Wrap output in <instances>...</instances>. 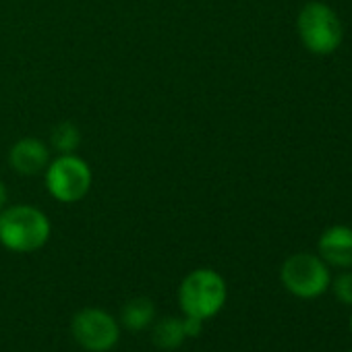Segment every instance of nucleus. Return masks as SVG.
I'll return each mask as SVG.
<instances>
[{"label": "nucleus", "mask_w": 352, "mask_h": 352, "mask_svg": "<svg viewBox=\"0 0 352 352\" xmlns=\"http://www.w3.org/2000/svg\"><path fill=\"white\" fill-rule=\"evenodd\" d=\"M319 257L333 267L350 270L352 267V228L350 226H331L323 230L317 243Z\"/></svg>", "instance_id": "obj_8"}, {"label": "nucleus", "mask_w": 352, "mask_h": 352, "mask_svg": "<svg viewBox=\"0 0 352 352\" xmlns=\"http://www.w3.org/2000/svg\"><path fill=\"white\" fill-rule=\"evenodd\" d=\"M153 317H155V305L145 296H137L122 307L120 323L131 331H141L153 323Z\"/></svg>", "instance_id": "obj_9"}, {"label": "nucleus", "mask_w": 352, "mask_h": 352, "mask_svg": "<svg viewBox=\"0 0 352 352\" xmlns=\"http://www.w3.org/2000/svg\"><path fill=\"white\" fill-rule=\"evenodd\" d=\"M7 201H9V191H7L5 183L0 181V210H5V208H7Z\"/></svg>", "instance_id": "obj_14"}, {"label": "nucleus", "mask_w": 352, "mask_h": 352, "mask_svg": "<svg viewBox=\"0 0 352 352\" xmlns=\"http://www.w3.org/2000/svg\"><path fill=\"white\" fill-rule=\"evenodd\" d=\"M151 340L162 350H174L187 340L185 321L181 317H164L151 329Z\"/></svg>", "instance_id": "obj_10"}, {"label": "nucleus", "mask_w": 352, "mask_h": 352, "mask_svg": "<svg viewBox=\"0 0 352 352\" xmlns=\"http://www.w3.org/2000/svg\"><path fill=\"white\" fill-rule=\"evenodd\" d=\"M329 286L333 288V294L340 302L352 307V272H342L331 280Z\"/></svg>", "instance_id": "obj_12"}, {"label": "nucleus", "mask_w": 352, "mask_h": 352, "mask_svg": "<svg viewBox=\"0 0 352 352\" xmlns=\"http://www.w3.org/2000/svg\"><path fill=\"white\" fill-rule=\"evenodd\" d=\"M52 160L50 145L38 137H23L9 149V164L15 172L23 176L42 174Z\"/></svg>", "instance_id": "obj_7"}, {"label": "nucleus", "mask_w": 352, "mask_h": 352, "mask_svg": "<svg viewBox=\"0 0 352 352\" xmlns=\"http://www.w3.org/2000/svg\"><path fill=\"white\" fill-rule=\"evenodd\" d=\"M280 280L290 294L309 300L321 296L329 288L331 274L327 263L319 255L294 253L282 263Z\"/></svg>", "instance_id": "obj_5"}, {"label": "nucleus", "mask_w": 352, "mask_h": 352, "mask_svg": "<svg viewBox=\"0 0 352 352\" xmlns=\"http://www.w3.org/2000/svg\"><path fill=\"white\" fill-rule=\"evenodd\" d=\"M52 236V222L36 206L19 204L0 210V245L13 253L40 251Z\"/></svg>", "instance_id": "obj_1"}, {"label": "nucleus", "mask_w": 352, "mask_h": 352, "mask_svg": "<svg viewBox=\"0 0 352 352\" xmlns=\"http://www.w3.org/2000/svg\"><path fill=\"white\" fill-rule=\"evenodd\" d=\"M350 352H352V350H350Z\"/></svg>", "instance_id": "obj_16"}, {"label": "nucleus", "mask_w": 352, "mask_h": 352, "mask_svg": "<svg viewBox=\"0 0 352 352\" xmlns=\"http://www.w3.org/2000/svg\"><path fill=\"white\" fill-rule=\"evenodd\" d=\"M71 331L75 342L89 352H108L120 338V325L114 315L98 307L81 309L73 317Z\"/></svg>", "instance_id": "obj_6"}, {"label": "nucleus", "mask_w": 352, "mask_h": 352, "mask_svg": "<svg viewBox=\"0 0 352 352\" xmlns=\"http://www.w3.org/2000/svg\"><path fill=\"white\" fill-rule=\"evenodd\" d=\"M81 145V131L75 122H58L50 133V147L56 153H75Z\"/></svg>", "instance_id": "obj_11"}, {"label": "nucleus", "mask_w": 352, "mask_h": 352, "mask_svg": "<svg viewBox=\"0 0 352 352\" xmlns=\"http://www.w3.org/2000/svg\"><path fill=\"white\" fill-rule=\"evenodd\" d=\"M228 298V286L222 274L212 267H197L185 276L179 286V307L187 317L201 321L216 317Z\"/></svg>", "instance_id": "obj_2"}, {"label": "nucleus", "mask_w": 352, "mask_h": 352, "mask_svg": "<svg viewBox=\"0 0 352 352\" xmlns=\"http://www.w3.org/2000/svg\"><path fill=\"white\" fill-rule=\"evenodd\" d=\"M44 183L56 201L77 204L91 191L94 172L77 153H58L44 170Z\"/></svg>", "instance_id": "obj_4"}, {"label": "nucleus", "mask_w": 352, "mask_h": 352, "mask_svg": "<svg viewBox=\"0 0 352 352\" xmlns=\"http://www.w3.org/2000/svg\"><path fill=\"white\" fill-rule=\"evenodd\" d=\"M183 321H185V333H187V338H197L201 331H204V321L201 319H197V317H183Z\"/></svg>", "instance_id": "obj_13"}, {"label": "nucleus", "mask_w": 352, "mask_h": 352, "mask_svg": "<svg viewBox=\"0 0 352 352\" xmlns=\"http://www.w3.org/2000/svg\"><path fill=\"white\" fill-rule=\"evenodd\" d=\"M350 329H352V315H350Z\"/></svg>", "instance_id": "obj_15"}, {"label": "nucleus", "mask_w": 352, "mask_h": 352, "mask_svg": "<svg viewBox=\"0 0 352 352\" xmlns=\"http://www.w3.org/2000/svg\"><path fill=\"white\" fill-rule=\"evenodd\" d=\"M296 30L302 46L315 56L333 54L344 40V28L336 11L317 0L300 9Z\"/></svg>", "instance_id": "obj_3"}]
</instances>
